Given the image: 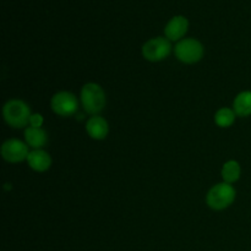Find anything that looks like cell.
<instances>
[{
    "label": "cell",
    "mask_w": 251,
    "mask_h": 251,
    "mask_svg": "<svg viewBox=\"0 0 251 251\" xmlns=\"http://www.w3.org/2000/svg\"><path fill=\"white\" fill-rule=\"evenodd\" d=\"M43 123H44V119H43V115H42V114H38V113H36V114L31 115V119H29V126L42 127Z\"/></svg>",
    "instance_id": "15"
},
{
    "label": "cell",
    "mask_w": 251,
    "mask_h": 251,
    "mask_svg": "<svg viewBox=\"0 0 251 251\" xmlns=\"http://www.w3.org/2000/svg\"><path fill=\"white\" fill-rule=\"evenodd\" d=\"M171 41L166 37L151 38L142 46V55L146 60L152 61V63L164 60L171 54Z\"/></svg>",
    "instance_id": "5"
},
{
    "label": "cell",
    "mask_w": 251,
    "mask_h": 251,
    "mask_svg": "<svg viewBox=\"0 0 251 251\" xmlns=\"http://www.w3.org/2000/svg\"><path fill=\"white\" fill-rule=\"evenodd\" d=\"M240 174H242V168H240L239 162L234 161V159H230V161L226 162L223 164L221 176H222L223 181H226V183H235V181H238L240 179Z\"/></svg>",
    "instance_id": "13"
},
{
    "label": "cell",
    "mask_w": 251,
    "mask_h": 251,
    "mask_svg": "<svg viewBox=\"0 0 251 251\" xmlns=\"http://www.w3.org/2000/svg\"><path fill=\"white\" fill-rule=\"evenodd\" d=\"M235 112L230 108H221L215 114V123L220 127H229L235 122Z\"/></svg>",
    "instance_id": "14"
},
{
    "label": "cell",
    "mask_w": 251,
    "mask_h": 251,
    "mask_svg": "<svg viewBox=\"0 0 251 251\" xmlns=\"http://www.w3.org/2000/svg\"><path fill=\"white\" fill-rule=\"evenodd\" d=\"M80 98L85 112L92 115L100 114L107 103L104 90L95 82H88L83 86Z\"/></svg>",
    "instance_id": "2"
},
{
    "label": "cell",
    "mask_w": 251,
    "mask_h": 251,
    "mask_svg": "<svg viewBox=\"0 0 251 251\" xmlns=\"http://www.w3.org/2000/svg\"><path fill=\"white\" fill-rule=\"evenodd\" d=\"M174 54L184 64H196L203 58V46L195 38H183L176 42Z\"/></svg>",
    "instance_id": "4"
},
{
    "label": "cell",
    "mask_w": 251,
    "mask_h": 251,
    "mask_svg": "<svg viewBox=\"0 0 251 251\" xmlns=\"http://www.w3.org/2000/svg\"><path fill=\"white\" fill-rule=\"evenodd\" d=\"M50 107L59 117H71L76 114L78 109L77 97L69 91H60L51 97Z\"/></svg>",
    "instance_id": "6"
},
{
    "label": "cell",
    "mask_w": 251,
    "mask_h": 251,
    "mask_svg": "<svg viewBox=\"0 0 251 251\" xmlns=\"http://www.w3.org/2000/svg\"><path fill=\"white\" fill-rule=\"evenodd\" d=\"M31 115L29 105L25 100H17V98L7 100L2 107V117H4L5 123L15 129L26 127L29 124Z\"/></svg>",
    "instance_id": "1"
},
{
    "label": "cell",
    "mask_w": 251,
    "mask_h": 251,
    "mask_svg": "<svg viewBox=\"0 0 251 251\" xmlns=\"http://www.w3.org/2000/svg\"><path fill=\"white\" fill-rule=\"evenodd\" d=\"M28 154V145L19 139H9L1 145V157L9 163L27 161Z\"/></svg>",
    "instance_id": "7"
},
{
    "label": "cell",
    "mask_w": 251,
    "mask_h": 251,
    "mask_svg": "<svg viewBox=\"0 0 251 251\" xmlns=\"http://www.w3.org/2000/svg\"><path fill=\"white\" fill-rule=\"evenodd\" d=\"M237 191L233 188L232 184H228L226 181L218 183L213 185L208 190L206 195V202L208 207L215 211H222L229 207L235 200Z\"/></svg>",
    "instance_id": "3"
},
{
    "label": "cell",
    "mask_w": 251,
    "mask_h": 251,
    "mask_svg": "<svg viewBox=\"0 0 251 251\" xmlns=\"http://www.w3.org/2000/svg\"><path fill=\"white\" fill-rule=\"evenodd\" d=\"M27 163L32 171L43 173L51 167V157L44 150H33L27 157Z\"/></svg>",
    "instance_id": "10"
},
{
    "label": "cell",
    "mask_w": 251,
    "mask_h": 251,
    "mask_svg": "<svg viewBox=\"0 0 251 251\" xmlns=\"http://www.w3.org/2000/svg\"><path fill=\"white\" fill-rule=\"evenodd\" d=\"M86 132L93 140H104L109 134V124L100 115H92L86 123Z\"/></svg>",
    "instance_id": "9"
},
{
    "label": "cell",
    "mask_w": 251,
    "mask_h": 251,
    "mask_svg": "<svg viewBox=\"0 0 251 251\" xmlns=\"http://www.w3.org/2000/svg\"><path fill=\"white\" fill-rule=\"evenodd\" d=\"M188 19L178 15V16H174L173 19L167 24V26L164 27V34H166V38H168L169 41L179 42L183 39L184 36H185L186 32H188Z\"/></svg>",
    "instance_id": "8"
},
{
    "label": "cell",
    "mask_w": 251,
    "mask_h": 251,
    "mask_svg": "<svg viewBox=\"0 0 251 251\" xmlns=\"http://www.w3.org/2000/svg\"><path fill=\"white\" fill-rule=\"evenodd\" d=\"M233 110L237 117L247 118L251 115V91H243L233 102Z\"/></svg>",
    "instance_id": "12"
},
{
    "label": "cell",
    "mask_w": 251,
    "mask_h": 251,
    "mask_svg": "<svg viewBox=\"0 0 251 251\" xmlns=\"http://www.w3.org/2000/svg\"><path fill=\"white\" fill-rule=\"evenodd\" d=\"M25 140L26 144L33 150H43L48 142V134L42 127L27 126L25 129Z\"/></svg>",
    "instance_id": "11"
}]
</instances>
